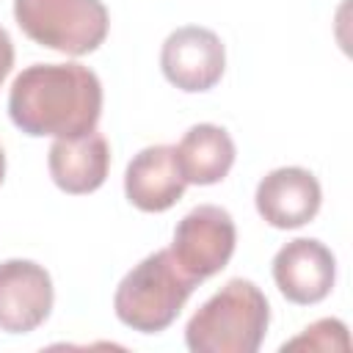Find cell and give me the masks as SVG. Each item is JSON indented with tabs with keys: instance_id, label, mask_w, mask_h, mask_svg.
I'll use <instances>...</instances> for the list:
<instances>
[{
	"instance_id": "6da1fadb",
	"label": "cell",
	"mask_w": 353,
	"mask_h": 353,
	"mask_svg": "<svg viewBox=\"0 0 353 353\" xmlns=\"http://www.w3.org/2000/svg\"><path fill=\"white\" fill-rule=\"evenodd\" d=\"M8 113L25 135L77 138L97 130L102 83L83 63H33L11 85Z\"/></svg>"
},
{
	"instance_id": "7a4b0ae2",
	"label": "cell",
	"mask_w": 353,
	"mask_h": 353,
	"mask_svg": "<svg viewBox=\"0 0 353 353\" xmlns=\"http://www.w3.org/2000/svg\"><path fill=\"white\" fill-rule=\"evenodd\" d=\"M270 323L262 290L248 279L226 281L188 320L185 342L193 353H256Z\"/></svg>"
},
{
	"instance_id": "3957f363",
	"label": "cell",
	"mask_w": 353,
	"mask_h": 353,
	"mask_svg": "<svg viewBox=\"0 0 353 353\" xmlns=\"http://www.w3.org/2000/svg\"><path fill=\"white\" fill-rule=\"evenodd\" d=\"M196 284L201 281L182 270L171 248L154 251L138 262L116 287V317L141 334L165 331L182 312Z\"/></svg>"
},
{
	"instance_id": "277c9868",
	"label": "cell",
	"mask_w": 353,
	"mask_h": 353,
	"mask_svg": "<svg viewBox=\"0 0 353 353\" xmlns=\"http://www.w3.org/2000/svg\"><path fill=\"white\" fill-rule=\"evenodd\" d=\"M17 25L41 47L85 55L108 36V8L102 0H14Z\"/></svg>"
},
{
	"instance_id": "5b68a950",
	"label": "cell",
	"mask_w": 353,
	"mask_h": 353,
	"mask_svg": "<svg viewBox=\"0 0 353 353\" xmlns=\"http://www.w3.org/2000/svg\"><path fill=\"white\" fill-rule=\"evenodd\" d=\"M234 243L237 232L232 215L223 207L199 204L176 223L171 254L185 273L204 281L226 268V262L234 254Z\"/></svg>"
},
{
	"instance_id": "8992f818",
	"label": "cell",
	"mask_w": 353,
	"mask_h": 353,
	"mask_svg": "<svg viewBox=\"0 0 353 353\" xmlns=\"http://www.w3.org/2000/svg\"><path fill=\"white\" fill-rule=\"evenodd\" d=\"M160 66L168 83L188 94L210 91L226 66V52L221 39L199 25L176 28L165 41L160 52Z\"/></svg>"
},
{
	"instance_id": "52a82bcc",
	"label": "cell",
	"mask_w": 353,
	"mask_h": 353,
	"mask_svg": "<svg viewBox=\"0 0 353 353\" xmlns=\"http://www.w3.org/2000/svg\"><path fill=\"white\" fill-rule=\"evenodd\" d=\"M52 309V279L30 259H6L0 265V331L30 334Z\"/></svg>"
},
{
	"instance_id": "ba28073f",
	"label": "cell",
	"mask_w": 353,
	"mask_h": 353,
	"mask_svg": "<svg viewBox=\"0 0 353 353\" xmlns=\"http://www.w3.org/2000/svg\"><path fill=\"white\" fill-rule=\"evenodd\" d=\"M334 276H336L334 254L320 240L312 237L290 240L273 256L276 287L287 301L301 306L323 301L334 287Z\"/></svg>"
},
{
	"instance_id": "9c48e42d",
	"label": "cell",
	"mask_w": 353,
	"mask_h": 353,
	"mask_svg": "<svg viewBox=\"0 0 353 353\" xmlns=\"http://www.w3.org/2000/svg\"><path fill=\"white\" fill-rule=\"evenodd\" d=\"M320 182L312 171L287 165L276 168L256 185V210L276 229H298L309 223L320 210Z\"/></svg>"
},
{
	"instance_id": "30bf717a",
	"label": "cell",
	"mask_w": 353,
	"mask_h": 353,
	"mask_svg": "<svg viewBox=\"0 0 353 353\" xmlns=\"http://www.w3.org/2000/svg\"><path fill=\"white\" fill-rule=\"evenodd\" d=\"M185 179L176 165L174 146L157 143L141 149L124 174V193L130 204L143 212H163L174 207L185 193Z\"/></svg>"
},
{
	"instance_id": "8fae6325",
	"label": "cell",
	"mask_w": 353,
	"mask_h": 353,
	"mask_svg": "<svg viewBox=\"0 0 353 353\" xmlns=\"http://www.w3.org/2000/svg\"><path fill=\"white\" fill-rule=\"evenodd\" d=\"M50 176L52 182L72 196L97 190L110 168V146L102 132L91 130L77 138H55L50 146Z\"/></svg>"
},
{
	"instance_id": "7c38bea8",
	"label": "cell",
	"mask_w": 353,
	"mask_h": 353,
	"mask_svg": "<svg viewBox=\"0 0 353 353\" xmlns=\"http://www.w3.org/2000/svg\"><path fill=\"white\" fill-rule=\"evenodd\" d=\"M174 152L182 179L190 185H215L229 174L234 163V143L218 124L190 127Z\"/></svg>"
},
{
	"instance_id": "4fadbf2b",
	"label": "cell",
	"mask_w": 353,
	"mask_h": 353,
	"mask_svg": "<svg viewBox=\"0 0 353 353\" xmlns=\"http://www.w3.org/2000/svg\"><path fill=\"white\" fill-rule=\"evenodd\" d=\"M350 350V339H347V328L342 320H317L309 328H303L301 336H295L292 342H287L281 350Z\"/></svg>"
},
{
	"instance_id": "5bb4252c",
	"label": "cell",
	"mask_w": 353,
	"mask_h": 353,
	"mask_svg": "<svg viewBox=\"0 0 353 353\" xmlns=\"http://www.w3.org/2000/svg\"><path fill=\"white\" fill-rule=\"evenodd\" d=\"M11 66H14V44H11V36L0 28V85L8 77Z\"/></svg>"
},
{
	"instance_id": "9a60e30c",
	"label": "cell",
	"mask_w": 353,
	"mask_h": 353,
	"mask_svg": "<svg viewBox=\"0 0 353 353\" xmlns=\"http://www.w3.org/2000/svg\"><path fill=\"white\" fill-rule=\"evenodd\" d=\"M3 176H6V154L0 149V182H3Z\"/></svg>"
}]
</instances>
